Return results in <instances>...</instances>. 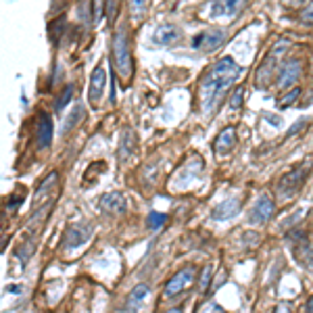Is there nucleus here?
<instances>
[{
    "mask_svg": "<svg viewBox=\"0 0 313 313\" xmlns=\"http://www.w3.org/2000/svg\"><path fill=\"white\" fill-rule=\"evenodd\" d=\"M240 73H242V67L232 56L219 58L209 69V73L201 82V105H203L205 113H209L213 109V105L219 103V96H224L226 88L232 82H236L240 77Z\"/></svg>",
    "mask_w": 313,
    "mask_h": 313,
    "instance_id": "1",
    "label": "nucleus"
},
{
    "mask_svg": "<svg viewBox=\"0 0 313 313\" xmlns=\"http://www.w3.org/2000/svg\"><path fill=\"white\" fill-rule=\"evenodd\" d=\"M307 123H309V119H299V121H297V123L292 125V128H290V130L286 132V136H295L297 132H301L303 128H307Z\"/></svg>",
    "mask_w": 313,
    "mask_h": 313,
    "instance_id": "28",
    "label": "nucleus"
},
{
    "mask_svg": "<svg viewBox=\"0 0 313 313\" xmlns=\"http://www.w3.org/2000/svg\"><path fill=\"white\" fill-rule=\"evenodd\" d=\"M211 271H213L211 265H207V267L201 271V280H199V290H201V292H207V290L211 288V278H213Z\"/></svg>",
    "mask_w": 313,
    "mask_h": 313,
    "instance_id": "22",
    "label": "nucleus"
},
{
    "mask_svg": "<svg viewBox=\"0 0 313 313\" xmlns=\"http://www.w3.org/2000/svg\"><path fill=\"white\" fill-rule=\"evenodd\" d=\"M194 267H184V269H180L167 284H165V297H175V295H180L182 290H186L188 286L194 282Z\"/></svg>",
    "mask_w": 313,
    "mask_h": 313,
    "instance_id": "4",
    "label": "nucleus"
},
{
    "mask_svg": "<svg viewBox=\"0 0 313 313\" xmlns=\"http://www.w3.org/2000/svg\"><path fill=\"white\" fill-rule=\"evenodd\" d=\"M305 178H307V169H305V167H299V169H295V171L286 173L284 178L280 180V184H278V190H280V194H282V197L295 194V192L299 190V188L303 186Z\"/></svg>",
    "mask_w": 313,
    "mask_h": 313,
    "instance_id": "6",
    "label": "nucleus"
},
{
    "mask_svg": "<svg viewBox=\"0 0 313 313\" xmlns=\"http://www.w3.org/2000/svg\"><path fill=\"white\" fill-rule=\"evenodd\" d=\"M163 224H167V215L165 213H156V211L148 213V217H146V228L148 230H161Z\"/></svg>",
    "mask_w": 313,
    "mask_h": 313,
    "instance_id": "18",
    "label": "nucleus"
},
{
    "mask_svg": "<svg viewBox=\"0 0 313 313\" xmlns=\"http://www.w3.org/2000/svg\"><path fill=\"white\" fill-rule=\"evenodd\" d=\"M84 115H86V111H84V107L82 105H77L75 109H73V113L67 117V121H65V125H63V134H67L69 130H73L75 125H77V121H82L84 119Z\"/></svg>",
    "mask_w": 313,
    "mask_h": 313,
    "instance_id": "17",
    "label": "nucleus"
},
{
    "mask_svg": "<svg viewBox=\"0 0 313 313\" xmlns=\"http://www.w3.org/2000/svg\"><path fill=\"white\" fill-rule=\"evenodd\" d=\"M242 96H244V90L242 88H236L234 94H232V99H230V107L232 109H240L242 107Z\"/></svg>",
    "mask_w": 313,
    "mask_h": 313,
    "instance_id": "27",
    "label": "nucleus"
},
{
    "mask_svg": "<svg viewBox=\"0 0 313 313\" xmlns=\"http://www.w3.org/2000/svg\"><path fill=\"white\" fill-rule=\"evenodd\" d=\"M105 84H107V71L103 65H99L92 73V80H90V92H88V99L90 103H99L105 94Z\"/></svg>",
    "mask_w": 313,
    "mask_h": 313,
    "instance_id": "8",
    "label": "nucleus"
},
{
    "mask_svg": "<svg viewBox=\"0 0 313 313\" xmlns=\"http://www.w3.org/2000/svg\"><path fill=\"white\" fill-rule=\"evenodd\" d=\"M23 201H25V188H21V192H17V194H13V197L9 199V203H7L9 211H15Z\"/></svg>",
    "mask_w": 313,
    "mask_h": 313,
    "instance_id": "25",
    "label": "nucleus"
},
{
    "mask_svg": "<svg viewBox=\"0 0 313 313\" xmlns=\"http://www.w3.org/2000/svg\"><path fill=\"white\" fill-rule=\"evenodd\" d=\"M130 9L134 17H142L144 9H146V0H130Z\"/></svg>",
    "mask_w": 313,
    "mask_h": 313,
    "instance_id": "26",
    "label": "nucleus"
},
{
    "mask_svg": "<svg viewBox=\"0 0 313 313\" xmlns=\"http://www.w3.org/2000/svg\"><path fill=\"white\" fill-rule=\"evenodd\" d=\"M224 42H226V34L222 29H209V31H205V34L194 38L192 46L203 50V52H215Z\"/></svg>",
    "mask_w": 313,
    "mask_h": 313,
    "instance_id": "5",
    "label": "nucleus"
},
{
    "mask_svg": "<svg viewBox=\"0 0 313 313\" xmlns=\"http://www.w3.org/2000/svg\"><path fill=\"white\" fill-rule=\"evenodd\" d=\"M73 86H65V90H63V94H61V96H58V101H56V111H63V109H65L67 105H69V101L73 99Z\"/></svg>",
    "mask_w": 313,
    "mask_h": 313,
    "instance_id": "21",
    "label": "nucleus"
},
{
    "mask_svg": "<svg viewBox=\"0 0 313 313\" xmlns=\"http://www.w3.org/2000/svg\"><path fill=\"white\" fill-rule=\"evenodd\" d=\"M113 65L117 69V75L128 82L132 77V52H130V40H128V25H119L113 36Z\"/></svg>",
    "mask_w": 313,
    "mask_h": 313,
    "instance_id": "2",
    "label": "nucleus"
},
{
    "mask_svg": "<svg viewBox=\"0 0 313 313\" xmlns=\"http://www.w3.org/2000/svg\"><path fill=\"white\" fill-rule=\"evenodd\" d=\"M299 96H301V88H295V90H290V94H286V96H282V99L278 101V107H280V109H286V107H290Z\"/></svg>",
    "mask_w": 313,
    "mask_h": 313,
    "instance_id": "24",
    "label": "nucleus"
},
{
    "mask_svg": "<svg viewBox=\"0 0 313 313\" xmlns=\"http://www.w3.org/2000/svg\"><path fill=\"white\" fill-rule=\"evenodd\" d=\"M180 38V29L173 25V23H163L154 29V34H152V40L156 44H171Z\"/></svg>",
    "mask_w": 313,
    "mask_h": 313,
    "instance_id": "13",
    "label": "nucleus"
},
{
    "mask_svg": "<svg viewBox=\"0 0 313 313\" xmlns=\"http://www.w3.org/2000/svg\"><path fill=\"white\" fill-rule=\"evenodd\" d=\"M117 3L119 0H107V17L113 21L115 15H117Z\"/></svg>",
    "mask_w": 313,
    "mask_h": 313,
    "instance_id": "29",
    "label": "nucleus"
},
{
    "mask_svg": "<svg viewBox=\"0 0 313 313\" xmlns=\"http://www.w3.org/2000/svg\"><path fill=\"white\" fill-rule=\"evenodd\" d=\"M9 290H11V292H21V288H19V286H11Z\"/></svg>",
    "mask_w": 313,
    "mask_h": 313,
    "instance_id": "35",
    "label": "nucleus"
},
{
    "mask_svg": "<svg viewBox=\"0 0 313 313\" xmlns=\"http://www.w3.org/2000/svg\"><path fill=\"white\" fill-rule=\"evenodd\" d=\"M165 313H182V309H180V307H173V309H169V311H165Z\"/></svg>",
    "mask_w": 313,
    "mask_h": 313,
    "instance_id": "34",
    "label": "nucleus"
},
{
    "mask_svg": "<svg viewBox=\"0 0 313 313\" xmlns=\"http://www.w3.org/2000/svg\"><path fill=\"white\" fill-rule=\"evenodd\" d=\"M52 142V119L46 111L38 115V148H48Z\"/></svg>",
    "mask_w": 313,
    "mask_h": 313,
    "instance_id": "12",
    "label": "nucleus"
},
{
    "mask_svg": "<svg viewBox=\"0 0 313 313\" xmlns=\"http://www.w3.org/2000/svg\"><path fill=\"white\" fill-rule=\"evenodd\" d=\"M301 61L299 58H290L284 67L280 69V77H278V86L280 88H288L292 86L299 77H301Z\"/></svg>",
    "mask_w": 313,
    "mask_h": 313,
    "instance_id": "10",
    "label": "nucleus"
},
{
    "mask_svg": "<svg viewBox=\"0 0 313 313\" xmlns=\"http://www.w3.org/2000/svg\"><path fill=\"white\" fill-rule=\"evenodd\" d=\"M92 238V226L90 224H71L63 236V246L65 248H77L86 244Z\"/></svg>",
    "mask_w": 313,
    "mask_h": 313,
    "instance_id": "3",
    "label": "nucleus"
},
{
    "mask_svg": "<svg viewBox=\"0 0 313 313\" xmlns=\"http://www.w3.org/2000/svg\"><path fill=\"white\" fill-rule=\"evenodd\" d=\"M299 259L303 265H307V269H311V242L309 240L303 242V246L299 250Z\"/></svg>",
    "mask_w": 313,
    "mask_h": 313,
    "instance_id": "23",
    "label": "nucleus"
},
{
    "mask_svg": "<svg viewBox=\"0 0 313 313\" xmlns=\"http://www.w3.org/2000/svg\"><path fill=\"white\" fill-rule=\"evenodd\" d=\"M103 17V0H94V21Z\"/></svg>",
    "mask_w": 313,
    "mask_h": 313,
    "instance_id": "31",
    "label": "nucleus"
},
{
    "mask_svg": "<svg viewBox=\"0 0 313 313\" xmlns=\"http://www.w3.org/2000/svg\"><path fill=\"white\" fill-rule=\"evenodd\" d=\"M134 132L132 130H125L123 132V140H121V146H119V156H128L130 150L134 148Z\"/></svg>",
    "mask_w": 313,
    "mask_h": 313,
    "instance_id": "19",
    "label": "nucleus"
},
{
    "mask_svg": "<svg viewBox=\"0 0 313 313\" xmlns=\"http://www.w3.org/2000/svg\"><path fill=\"white\" fill-rule=\"evenodd\" d=\"M236 140H238V136H236V128H234V125H230V128H226L222 134L217 136V140H215V144H213L215 154H217V156L228 154V152L236 146Z\"/></svg>",
    "mask_w": 313,
    "mask_h": 313,
    "instance_id": "11",
    "label": "nucleus"
},
{
    "mask_svg": "<svg viewBox=\"0 0 313 313\" xmlns=\"http://www.w3.org/2000/svg\"><path fill=\"white\" fill-rule=\"evenodd\" d=\"M273 213H276V205H273L271 197L261 194L259 201L255 203L253 213H250V222H253V224H267L269 219L273 217Z\"/></svg>",
    "mask_w": 313,
    "mask_h": 313,
    "instance_id": "7",
    "label": "nucleus"
},
{
    "mask_svg": "<svg viewBox=\"0 0 313 313\" xmlns=\"http://www.w3.org/2000/svg\"><path fill=\"white\" fill-rule=\"evenodd\" d=\"M273 313H292V307L290 305H286V303H282V305H278L276 307V311Z\"/></svg>",
    "mask_w": 313,
    "mask_h": 313,
    "instance_id": "33",
    "label": "nucleus"
},
{
    "mask_svg": "<svg viewBox=\"0 0 313 313\" xmlns=\"http://www.w3.org/2000/svg\"><path fill=\"white\" fill-rule=\"evenodd\" d=\"M148 286L146 284H140V286H136L134 290H132V295L128 297V311L130 313H134L136 309H140L142 307V303L146 301V297H148Z\"/></svg>",
    "mask_w": 313,
    "mask_h": 313,
    "instance_id": "16",
    "label": "nucleus"
},
{
    "mask_svg": "<svg viewBox=\"0 0 313 313\" xmlns=\"http://www.w3.org/2000/svg\"><path fill=\"white\" fill-rule=\"evenodd\" d=\"M123 197L121 192H109L105 197H101V209L107 213H123Z\"/></svg>",
    "mask_w": 313,
    "mask_h": 313,
    "instance_id": "15",
    "label": "nucleus"
},
{
    "mask_svg": "<svg viewBox=\"0 0 313 313\" xmlns=\"http://www.w3.org/2000/svg\"><path fill=\"white\" fill-rule=\"evenodd\" d=\"M34 248H36V240L34 238H29L19 250H17V257H19V261L21 263H27V259L31 257V255H34Z\"/></svg>",
    "mask_w": 313,
    "mask_h": 313,
    "instance_id": "20",
    "label": "nucleus"
},
{
    "mask_svg": "<svg viewBox=\"0 0 313 313\" xmlns=\"http://www.w3.org/2000/svg\"><path fill=\"white\" fill-rule=\"evenodd\" d=\"M56 182H58V173L56 171H50L38 186V190H36V199H34V207L46 203L48 199H54V188H56Z\"/></svg>",
    "mask_w": 313,
    "mask_h": 313,
    "instance_id": "9",
    "label": "nucleus"
},
{
    "mask_svg": "<svg viewBox=\"0 0 313 313\" xmlns=\"http://www.w3.org/2000/svg\"><path fill=\"white\" fill-rule=\"evenodd\" d=\"M240 211V201L238 199H228L224 203H219L213 209V219H230Z\"/></svg>",
    "mask_w": 313,
    "mask_h": 313,
    "instance_id": "14",
    "label": "nucleus"
},
{
    "mask_svg": "<svg viewBox=\"0 0 313 313\" xmlns=\"http://www.w3.org/2000/svg\"><path fill=\"white\" fill-rule=\"evenodd\" d=\"M299 238H301V240L305 238V232H303V230H295V232H290V234L286 236V240H290V242H297Z\"/></svg>",
    "mask_w": 313,
    "mask_h": 313,
    "instance_id": "32",
    "label": "nucleus"
},
{
    "mask_svg": "<svg viewBox=\"0 0 313 313\" xmlns=\"http://www.w3.org/2000/svg\"><path fill=\"white\" fill-rule=\"evenodd\" d=\"M246 3V0H228V3H226V7H228V13H236L242 5Z\"/></svg>",
    "mask_w": 313,
    "mask_h": 313,
    "instance_id": "30",
    "label": "nucleus"
}]
</instances>
